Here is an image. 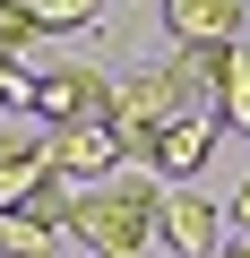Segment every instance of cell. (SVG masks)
<instances>
[{"instance_id": "cell-1", "label": "cell", "mask_w": 250, "mask_h": 258, "mask_svg": "<svg viewBox=\"0 0 250 258\" xmlns=\"http://www.w3.org/2000/svg\"><path fill=\"white\" fill-rule=\"evenodd\" d=\"M156 207H164V189L138 172V181H95V189H78L69 198V232L95 249V258H138L147 249V232H156Z\"/></svg>"}, {"instance_id": "cell-2", "label": "cell", "mask_w": 250, "mask_h": 258, "mask_svg": "<svg viewBox=\"0 0 250 258\" xmlns=\"http://www.w3.org/2000/svg\"><path fill=\"white\" fill-rule=\"evenodd\" d=\"M190 103H181V86H173V69H138L130 86H112V138H121V155H138L147 164V138L164 120H181Z\"/></svg>"}, {"instance_id": "cell-3", "label": "cell", "mask_w": 250, "mask_h": 258, "mask_svg": "<svg viewBox=\"0 0 250 258\" xmlns=\"http://www.w3.org/2000/svg\"><path fill=\"white\" fill-rule=\"evenodd\" d=\"M121 164V138H112V120H78V129H52V172L69 181V189H95V181H112Z\"/></svg>"}, {"instance_id": "cell-4", "label": "cell", "mask_w": 250, "mask_h": 258, "mask_svg": "<svg viewBox=\"0 0 250 258\" xmlns=\"http://www.w3.org/2000/svg\"><path fill=\"white\" fill-rule=\"evenodd\" d=\"M35 112H43L52 129L112 120V86H104V69H43V78H35Z\"/></svg>"}, {"instance_id": "cell-5", "label": "cell", "mask_w": 250, "mask_h": 258, "mask_svg": "<svg viewBox=\"0 0 250 258\" xmlns=\"http://www.w3.org/2000/svg\"><path fill=\"white\" fill-rule=\"evenodd\" d=\"M156 232H164L181 258H216V249H224V215H216L198 189H164V207H156Z\"/></svg>"}, {"instance_id": "cell-6", "label": "cell", "mask_w": 250, "mask_h": 258, "mask_svg": "<svg viewBox=\"0 0 250 258\" xmlns=\"http://www.w3.org/2000/svg\"><path fill=\"white\" fill-rule=\"evenodd\" d=\"M207 155H216V120H207V112H181V120H164L156 138H147V164H156L164 181L207 172Z\"/></svg>"}, {"instance_id": "cell-7", "label": "cell", "mask_w": 250, "mask_h": 258, "mask_svg": "<svg viewBox=\"0 0 250 258\" xmlns=\"http://www.w3.org/2000/svg\"><path fill=\"white\" fill-rule=\"evenodd\" d=\"M164 69H173V86H181V103L216 120V86H224V69H233V43H181V52H173Z\"/></svg>"}, {"instance_id": "cell-8", "label": "cell", "mask_w": 250, "mask_h": 258, "mask_svg": "<svg viewBox=\"0 0 250 258\" xmlns=\"http://www.w3.org/2000/svg\"><path fill=\"white\" fill-rule=\"evenodd\" d=\"M173 43H241V0H164Z\"/></svg>"}, {"instance_id": "cell-9", "label": "cell", "mask_w": 250, "mask_h": 258, "mask_svg": "<svg viewBox=\"0 0 250 258\" xmlns=\"http://www.w3.org/2000/svg\"><path fill=\"white\" fill-rule=\"evenodd\" d=\"M9 9H26L35 35H69V26H95L104 18V0H9Z\"/></svg>"}, {"instance_id": "cell-10", "label": "cell", "mask_w": 250, "mask_h": 258, "mask_svg": "<svg viewBox=\"0 0 250 258\" xmlns=\"http://www.w3.org/2000/svg\"><path fill=\"white\" fill-rule=\"evenodd\" d=\"M216 129H250V43H233V69L216 86Z\"/></svg>"}, {"instance_id": "cell-11", "label": "cell", "mask_w": 250, "mask_h": 258, "mask_svg": "<svg viewBox=\"0 0 250 258\" xmlns=\"http://www.w3.org/2000/svg\"><path fill=\"white\" fill-rule=\"evenodd\" d=\"M0 258H52V224H35L26 207L0 215Z\"/></svg>"}, {"instance_id": "cell-12", "label": "cell", "mask_w": 250, "mask_h": 258, "mask_svg": "<svg viewBox=\"0 0 250 258\" xmlns=\"http://www.w3.org/2000/svg\"><path fill=\"white\" fill-rule=\"evenodd\" d=\"M35 78H43V69H26V60H0V112H35Z\"/></svg>"}, {"instance_id": "cell-13", "label": "cell", "mask_w": 250, "mask_h": 258, "mask_svg": "<svg viewBox=\"0 0 250 258\" xmlns=\"http://www.w3.org/2000/svg\"><path fill=\"white\" fill-rule=\"evenodd\" d=\"M69 198H78V189H69V181H61V172H52V181H43V189H35V198H26V215H35V224H52V232H61V224H69Z\"/></svg>"}, {"instance_id": "cell-14", "label": "cell", "mask_w": 250, "mask_h": 258, "mask_svg": "<svg viewBox=\"0 0 250 258\" xmlns=\"http://www.w3.org/2000/svg\"><path fill=\"white\" fill-rule=\"evenodd\" d=\"M35 43H43V35L26 26V9H9V0H0V60H26Z\"/></svg>"}, {"instance_id": "cell-15", "label": "cell", "mask_w": 250, "mask_h": 258, "mask_svg": "<svg viewBox=\"0 0 250 258\" xmlns=\"http://www.w3.org/2000/svg\"><path fill=\"white\" fill-rule=\"evenodd\" d=\"M233 215H241V224H250V181H241V189H233Z\"/></svg>"}, {"instance_id": "cell-16", "label": "cell", "mask_w": 250, "mask_h": 258, "mask_svg": "<svg viewBox=\"0 0 250 258\" xmlns=\"http://www.w3.org/2000/svg\"><path fill=\"white\" fill-rule=\"evenodd\" d=\"M216 258H250V232H241V241H224V249H216Z\"/></svg>"}]
</instances>
